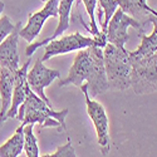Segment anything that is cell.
<instances>
[{
    "mask_svg": "<svg viewBox=\"0 0 157 157\" xmlns=\"http://www.w3.org/2000/svg\"><path fill=\"white\" fill-rule=\"evenodd\" d=\"M34 123H28L24 126V150L28 157H38L39 148H38V142L36 137L33 132Z\"/></svg>",
    "mask_w": 157,
    "mask_h": 157,
    "instance_id": "ac0fdd59",
    "label": "cell"
},
{
    "mask_svg": "<svg viewBox=\"0 0 157 157\" xmlns=\"http://www.w3.org/2000/svg\"><path fill=\"white\" fill-rule=\"evenodd\" d=\"M150 14H152V15H155V17H157V11H156L155 9H152V8H151V10H150Z\"/></svg>",
    "mask_w": 157,
    "mask_h": 157,
    "instance_id": "7402d4cb",
    "label": "cell"
},
{
    "mask_svg": "<svg viewBox=\"0 0 157 157\" xmlns=\"http://www.w3.org/2000/svg\"><path fill=\"white\" fill-rule=\"evenodd\" d=\"M57 78H60V72L56 71V69L47 68L43 64L42 59H38L34 64V67L32 68V71L28 72V74H27V81H28L30 89L34 93H36L43 101H45L49 106H52V103L47 98L44 89L54 79H57Z\"/></svg>",
    "mask_w": 157,
    "mask_h": 157,
    "instance_id": "9c48e42d",
    "label": "cell"
},
{
    "mask_svg": "<svg viewBox=\"0 0 157 157\" xmlns=\"http://www.w3.org/2000/svg\"><path fill=\"white\" fill-rule=\"evenodd\" d=\"M15 72L0 67V127L6 121V113L11 106L13 89H14Z\"/></svg>",
    "mask_w": 157,
    "mask_h": 157,
    "instance_id": "4fadbf2b",
    "label": "cell"
},
{
    "mask_svg": "<svg viewBox=\"0 0 157 157\" xmlns=\"http://www.w3.org/2000/svg\"><path fill=\"white\" fill-rule=\"evenodd\" d=\"M74 3V0H59V6H58V18H59V23L57 25V29L54 30V34L52 36H48L45 38L44 40L42 42H38L35 44H29V47L27 48L25 50V53H27L28 57H32L35 50L42 48L44 45H47L50 40H53V39H57L59 35H62L65 30H68L69 27H71V21H69V15L72 13V5Z\"/></svg>",
    "mask_w": 157,
    "mask_h": 157,
    "instance_id": "7c38bea8",
    "label": "cell"
},
{
    "mask_svg": "<svg viewBox=\"0 0 157 157\" xmlns=\"http://www.w3.org/2000/svg\"><path fill=\"white\" fill-rule=\"evenodd\" d=\"M131 87L136 94L157 92V52L145 58H131Z\"/></svg>",
    "mask_w": 157,
    "mask_h": 157,
    "instance_id": "277c9868",
    "label": "cell"
},
{
    "mask_svg": "<svg viewBox=\"0 0 157 157\" xmlns=\"http://www.w3.org/2000/svg\"><path fill=\"white\" fill-rule=\"evenodd\" d=\"M147 23L153 24L152 34L146 35L145 33H138V36L141 38V44L136 50L129 52V58H145L157 52V17L150 14L147 18Z\"/></svg>",
    "mask_w": 157,
    "mask_h": 157,
    "instance_id": "5bb4252c",
    "label": "cell"
},
{
    "mask_svg": "<svg viewBox=\"0 0 157 157\" xmlns=\"http://www.w3.org/2000/svg\"><path fill=\"white\" fill-rule=\"evenodd\" d=\"M32 62V57L23 64V67H20L15 72V78H14V89H13V98H11V106L6 113V120L9 118H17L18 109L20 107V104L24 102L27 93L29 90V84L27 81V74H28V68L29 64Z\"/></svg>",
    "mask_w": 157,
    "mask_h": 157,
    "instance_id": "8fae6325",
    "label": "cell"
},
{
    "mask_svg": "<svg viewBox=\"0 0 157 157\" xmlns=\"http://www.w3.org/2000/svg\"><path fill=\"white\" fill-rule=\"evenodd\" d=\"M84 82L88 86L90 98H96L109 89L104 71L103 50L97 45L88 47L78 52L67 78L59 81V87L73 84L79 88Z\"/></svg>",
    "mask_w": 157,
    "mask_h": 157,
    "instance_id": "6da1fadb",
    "label": "cell"
},
{
    "mask_svg": "<svg viewBox=\"0 0 157 157\" xmlns=\"http://www.w3.org/2000/svg\"><path fill=\"white\" fill-rule=\"evenodd\" d=\"M23 28L21 21L14 25L13 32L0 43V67L8 68L13 72H17L20 68L19 54H18V42L20 38V29Z\"/></svg>",
    "mask_w": 157,
    "mask_h": 157,
    "instance_id": "30bf717a",
    "label": "cell"
},
{
    "mask_svg": "<svg viewBox=\"0 0 157 157\" xmlns=\"http://www.w3.org/2000/svg\"><path fill=\"white\" fill-rule=\"evenodd\" d=\"M68 112L69 111L67 108L62 111H54L52 106H49L45 101H43L29 88L27 97L18 109L17 118L24 126L28 123H39V131L47 127H56L58 131H67L65 117Z\"/></svg>",
    "mask_w": 157,
    "mask_h": 157,
    "instance_id": "7a4b0ae2",
    "label": "cell"
},
{
    "mask_svg": "<svg viewBox=\"0 0 157 157\" xmlns=\"http://www.w3.org/2000/svg\"><path fill=\"white\" fill-rule=\"evenodd\" d=\"M42 2H47V0H42Z\"/></svg>",
    "mask_w": 157,
    "mask_h": 157,
    "instance_id": "603a6c76",
    "label": "cell"
},
{
    "mask_svg": "<svg viewBox=\"0 0 157 157\" xmlns=\"http://www.w3.org/2000/svg\"><path fill=\"white\" fill-rule=\"evenodd\" d=\"M129 27L135 28L138 33H145L146 24L140 23L138 20L129 17L121 8L117 9L107 25V30H106L107 42L117 47H124V44L129 39V35L127 33V29Z\"/></svg>",
    "mask_w": 157,
    "mask_h": 157,
    "instance_id": "8992f818",
    "label": "cell"
},
{
    "mask_svg": "<svg viewBox=\"0 0 157 157\" xmlns=\"http://www.w3.org/2000/svg\"><path fill=\"white\" fill-rule=\"evenodd\" d=\"M24 150V124L21 123L15 133L0 146V157H18Z\"/></svg>",
    "mask_w": 157,
    "mask_h": 157,
    "instance_id": "2e32d148",
    "label": "cell"
},
{
    "mask_svg": "<svg viewBox=\"0 0 157 157\" xmlns=\"http://www.w3.org/2000/svg\"><path fill=\"white\" fill-rule=\"evenodd\" d=\"M79 89L84 94L86 98V106H87V113L89 118L92 120L96 132H97V141L99 145L101 153L103 156H107L111 151V137H109V122L108 117L106 114L103 104L93 101L88 93V86L87 83H83Z\"/></svg>",
    "mask_w": 157,
    "mask_h": 157,
    "instance_id": "5b68a950",
    "label": "cell"
},
{
    "mask_svg": "<svg viewBox=\"0 0 157 157\" xmlns=\"http://www.w3.org/2000/svg\"><path fill=\"white\" fill-rule=\"evenodd\" d=\"M59 0H47L42 10L29 15L28 24L20 29V38L25 39L28 43H33L34 39L39 35L45 20L48 18H58Z\"/></svg>",
    "mask_w": 157,
    "mask_h": 157,
    "instance_id": "ba28073f",
    "label": "cell"
},
{
    "mask_svg": "<svg viewBox=\"0 0 157 157\" xmlns=\"http://www.w3.org/2000/svg\"><path fill=\"white\" fill-rule=\"evenodd\" d=\"M92 45H97L94 38L84 36L82 33L75 32L73 34H68L60 36L59 39H53L45 45V53L42 57V60H48L56 56L65 54L73 50H81Z\"/></svg>",
    "mask_w": 157,
    "mask_h": 157,
    "instance_id": "52a82bcc",
    "label": "cell"
},
{
    "mask_svg": "<svg viewBox=\"0 0 157 157\" xmlns=\"http://www.w3.org/2000/svg\"><path fill=\"white\" fill-rule=\"evenodd\" d=\"M82 3L88 13V15L90 18V28H89V33L93 35V38L96 39V43L97 47L99 48H104L107 45V36L104 33H102L98 27H97V23H96V17H94V10H96V5H97V0H82Z\"/></svg>",
    "mask_w": 157,
    "mask_h": 157,
    "instance_id": "e0dca14e",
    "label": "cell"
},
{
    "mask_svg": "<svg viewBox=\"0 0 157 157\" xmlns=\"http://www.w3.org/2000/svg\"><path fill=\"white\" fill-rule=\"evenodd\" d=\"M43 157H75V151L72 146V141L68 138V142L63 146H59L54 153H48V155H42Z\"/></svg>",
    "mask_w": 157,
    "mask_h": 157,
    "instance_id": "ffe728a7",
    "label": "cell"
},
{
    "mask_svg": "<svg viewBox=\"0 0 157 157\" xmlns=\"http://www.w3.org/2000/svg\"><path fill=\"white\" fill-rule=\"evenodd\" d=\"M103 60L108 88L112 90H124L129 88L132 69L129 52L124 47L107 43L103 50Z\"/></svg>",
    "mask_w": 157,
    "mask_h": 157,
    "instance_id": "3957f363",
    "label": "cell"
},
{
    "mask_svg": "<svg viewBox=\"0 0 157 157\" xmlns=\"http://www.w3.org/2000/svg\"><path fill=\"white\" fill-rule=\"evenodd\" d=\"M14 25L15 24L11 23L9 17L3 15L2 18H0V43H2L4 39L13 32V29H14Z\"/></svg>",
    "mask_w": 157,
    "mask_h": 157,
    "instance_id": "44dd1931",
    "label": "cell"
},
{
    "mask_svg": "<svg viewBox=\"0 0 157 157\" xmlns=\"http://www.w3.org/2000/svg\"><path fill=\"white\" fill-rule=\"evenodd\" d=\"M118 6L129 17L138 20L140 23L147 24L151 6L147 5V0H117Z\"/></svg>",
    "mask_w": 157,
    "mask_h": 157,
    "instance_id": "9a60e30c",
    "label": "cell"
},
{
    "mask_svg": "<svg viewBox=\"0 0 157 157\" xmlns=\"http://www.w3.org/2000/svg\"><path fill=\"white\" fill-rule=\"evenodd\" d=\"M98 3H99V8H102V10H103V15H104V21L102 24L101 32L106 34L107 25L112 18V15L114 14V11L117 10L118 3H117V0H98Z\"/></svg>",
    "mask_w": 157,
    "mask_h": 157,
    "instance_id": "d6986e66",
    "label": "cell"
}]
</instances>
